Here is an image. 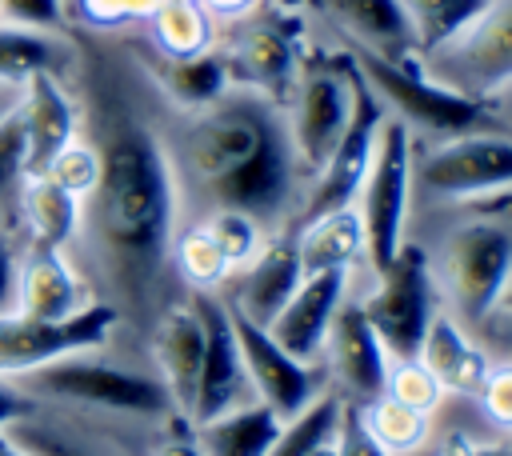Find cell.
Listing matches in <instances>:
<instances>
[{
    "label": "cell",
    "instance_id": "cell-1",
    "mask_svg": "<svg viewBox=\"0 0 512 456\" xmlns=\"http://www.w3.org/2000/svg\"><path fill=\"white\" fill-rule=\"evenodd\" d=\"M96 188L80 200V224L68 244L92 296L120 316L112 344L144 352V336L164 304L184 296L172 276V236L180 196L164 132L132 112H112L96 136Z\"/></svg>",
    "mask_w": 512,
    "mask_h": 456
},
{
    "label": "cell",
    "instance_id": "cell-2",
    "mask_svg": "<svg viewBox=\"0 0 512 456\" xmlns=\"http://www.w3.org/2000/svg\"><path fill=\"white\" fill-rule=\"evenodd\" d=\"M164 144L176 176L180 224L232 208L252 216L268 236L296 228L308 176L292 156L276 100L228 88L212 104L184 112Z\"/></svg>",
    "mask_w": 512,
    "mask_h": 456
},
{
    "label": "cell",
    "instance_id": "cell-3",
    "mask_svg": "<svg viewBox=\"0 0 512 456\" xmlns=\"http://www.w3.org/2000/svg\"><path fill=\"white\" fill-rule=\"evenodd\" d=\"M12 384L32 404L72 408V412H92V416H116V420H136V424L180 420L164 384L156 380L148 356L120 348V344L68 352L52 364H40L32 372L12 376Z\"/></svg>",
    "mask_w": 512,
    "mask_h": 456
},
{
    "label": "cell",
    "instance_id": "cell-4",
    "mask_svg": "<svg viewBox=\"0 0 512 456\" xmlns=\"http://www.w3.org/2000/svg\"><path fill=\"white\" fill-rule=\"evenodd\" d=\"M420 248L440 308H448L468 332H480L512 280V228L492 216H468L444 224L440 236Z\"/></svg>",
    "mask_w": 512,
    "mask_h": 456
},
{
    "label": "cell",
    "instance_id": "cell-5",
    "mask_svg": "<svg viewBox=\"0 0 512 456\" xmlns=\"http://www.w3.org/2000/svg\"><path fill=\"white\" fill-rule=\"evenodd\" d=\"M512 192V136L476 128L412 148V208H468Z\"/></svg>",
    "mask_w": 512,
    "mask_h": 456
},
{
    "label": "cell",
    "instance_id": "cell-6",
    "mask_svg": "<svg viewBox=\"0 0 512 456\" xmlns=\"http://www.w3.org/2000/svg\"><path fill=\"white\" fill-rule=\"evenodd\" d=\"M412 148H416V136L408 132V124L384 112L368 172L352 200L364 228V280L380 276L408 240L404 232L412 216Z\"/></svg>",
    "mask_w": 512,
    "mask_h": 456
},
{
    "label": "cell",
    "instance_id": "cell-7",
    "mask_svg": "<svg viewBox=\"0 0 512 456\" xmlns=\"http://www.w3.org/2000/svg\"><path fill=\"white\" fill-rule=\"evenodd\" d=\"M348 60L356 64V72L364 76V84L376 92L380 108L388 116H396L400 124H408L412 136L424 132V136L444 140V136L492 128L480 100L436 84L432 76L420 72L416 60H384V56L364 52V48H352Z\"/></svg>",
    "mask_w": 512,
    "mask_h": 456
},
{
    "label": "cell",
    "instance_id": "cell-8",
    "mask_svg": "<svg viewBox=\"0 0 512 456\" xmlns=\"http://www.w3.org/2000/svg\"><path fill=\"white\" fill-rule=\"evenodd\" d=\"M364 320L372 324L380 348L388 360H408L420 352V340L428 332L432 312L440 308L432 272H428V256L420 248V240H404V248L392 256V264L364 280L360 288H352Z\"/></svg>",
    "mask_w": 512,
    "mask_h": 456
},
{
    "label": "cell",
    "instance_id": "cell-9",
    "mask_svg": "<svg viewBox=\"0 0 512 456\" xmlns=\"http://www.w3.org/2000/svg\"><path fill=\"white\" fill-rule=\"evenodd\" d=\"M416 64L436 84L472 100L512 80V0H488L448 44L424 52Z\"/></svg>",
    "mask_w": 512,
    "mask_h": 456
},
{
    "label": "cell",
    "instance_id": "cell-10",
    "mask_svg": "<svg viewBox=\"0 0 512 456\" xmlns=\"http://www.w3.org/2000/svg\"><path fill=\"white\" fill-rule=\"evenodd\" d=\"M284 128L292 156L300 172L312 180V172L324 164L332 144L340 140L348 116H352V60H320L304 72H296L284 104Z\"/></svg>",
    "mask_w": 512,
    "mask_h": 456
},
{
    "label": "cell",
    "instance_id": "cell-11",
    "mask_svg": "<svg viewBox=\"0 0 512 456\" xmlns=\"http://www.w3.org/2000/svg\"><path fill=\"white\" fill-rule=\"evenodd\" d=\"M116 332H120V316L100 300L68 320H36V316H20L4 308L0 312V376L12 380L68 352L104 348L116 340Z\"/></svg>",
    "mask_w": 512,
    "mask_h": 456
},
{
    "label": "cell",
    "instance_id": "cell-12",
    "mask_svg": "<svg viewBox=\"0 0 512 456\" xmlns=\"http://www.w3.org/2000/svg\"><path fill=\"white\" fill-rule=\"evenodd\" d=\"M380 120H384V108H380L376 92L364 84V76L352 64V116H348L340 140L332 144V152L324 156V164L312 172V180L304 188V200H300L296 228L304 220L324 216V212L352 208V200L360 192V180L368 172V160H372V144H376Z\"/></svg>",
    "mask_w": 512,
    "mask_h": 456
},
{
    "label": "cell",
    "instance_id": "cell-13",
    "mask_svg": "<svg viewBox=\"0 0 512 456\" xmlns=\"http://www.w3.org/2000/svg\"><path fill=\"white\" fill-rule=\"evenodd\" d=\"M228 308V304H224ZM228 320H232V336H236V348H240V360H244V372H248V384L256 392V400L264 408H272L280 420H292L300 416L328 384H324V372L320 364H304L296 356H288L272 336L268 328L244 320L240 312L228 308Z\"/></svg>",
    "mask_w": 512,
    "mask_h": 456
},
{
    "label": "cell",
    "instance_id": "cell-14",
    "mask_svg": "<svg viewBox=\"0 0 512 456\" xmlns=\"http://www.w3.org/2000/svg\"><path fill=\"white\" fill-rule=\"evenodd\" d=\"M232 36L224 40L220 60L232 88H248L264 100L284 104L300 64H296V32L280 16H244L232 20Z\"/></svg>",
    "mask_w": 512,
    "mask_h": 456
},
{
    "label": "cell",
    "instance_id": "cell-15",
    "mask_svg": "<svg viewBox=\"0 0 512 456\" xmlns=\"http://www.w3.org/2000/svg\"><path fill=\"white\" fill-rule=\"evenodd\" d=\"M144 356L164 384L172 408L180 420L192 416L196 384H200V360H204V316L192 300V292L176 296L172 304L160 308L144 336Z\"/></svg>",
    "mask_w": 512,
    "mask_h": 456
},
{
    "label": "cell",
    "instance_id": "cell-16",
    "mask_svg": "<svg viewBox=\"0 0 512 456\" xmlns=\"http://www.w3.org/2000/svg\"><path fill=\"white\" fill-rule=\"evenodd\" d=\"M320 372H324V384L332 392H340V400H352V404H368L372 396L384 392V372H388V356L372 332V324L364 320L356 296H348L332 324H328V336L320 344V356H316Z\"/></svg>",
    "mask_w": 512,
    "mask_h": 456
},
{
    "label": "cell",
    "instance_id": "cell-17",
    "mask_svg": "<svg viewBox=\"0 0 512 456\" xmlns=\"http://www.w3.org/2000/svg\"><path fill=\"white\" fill-rule=\"evenodd\" d=\"M192 300L204 316V360H200V384H196L188 424H200V420H212V416H224L232 408L252 404L256 392L248 384L224 300L216 292H192Z\"/></svg>",
    "mask_w": 512,
    "mask_h": 456
},
{
    "label": "cell",
    "instance_id": "cell-18",
    "mask_svg": "<svg viewBox=\"0 0 512 456\" xmlns=\"http://www.w3.org/2000/svg\"><path fill=\"white\" fill-rule=\"evenodd\" d=\"M88 304H96V296L64 248L20 240L12 312L36 316V320H68Z\"/></svg>",
    "mask_w": 512,
    "mask_h": 456
},
{
    "label": "cell",
    "instance_id": "cell-19",
    "mask_svg": "<svg viewBox=\"0 0 512 456\" xmlns=\"http://www.w3.org/2000/svg\"><path fill=\"white\" fill-rule=\"evenodd\" d=\"M300 280H304V268H300V252H296V232L288 228V232L268 236L264 248L244 268H236L216 296L244 320L268 328L280 316V308L292 300Z\"/></svg>",
    "mask_w": 512,
    "mask_h": 456
},
{
    "label": "cell",
    "instance_id": "cell-20",
    "mask_svg": "<svg viewBox=\"0 0 512 456\" xmlns=\"http://www.w3.org/2000/svg\"><path fill=\"white\" fill-rule=\"evenodd\" d=\"M360 284L356 272H308L292 300L280 308V316L268 324V336L296 360L316 364L320 344L328 336V324L336 308L348 300V292Z\"/></svg>",
    "mask_w": 512,
    "mask_h": 456
},
{
    "label": "cell",
    "instance_id": "cell-21",
    "mask_svg": "<svg viewBox=\"0 0 512 456\" xmlns=\"http://www.w3.org/2000/svg\"><path fill=\"white\" fill-rule=\"evenodd\" d=\"M20 124L28 140V172L40 176L52 156L80 136V108L68 80L56 72H32L20 84Z\"/></svg>",
    "mask_w": 512,
    "mask_h": 456
},
{
    "label": "cell",
    "instance_id": "cell-22",
    "mask_svg": "<svg viewBox=\"0 0 512 456\" xmlns=\"http://www.w3.org/2000/svg\"><path fill=\"white\" fill-rule=\"evenodd\" d=\"M28 456H120L112 436L100 428V416L36 404L28 416L4 428Z\"/></svg>",
    "mask_w": 512,
    "mask_h": 456
},
{
    "label": "cell",
    "instance_id": "cell-23",
    "mask_svg": "<svg viewBox=\"0 0 512 456\" xmlns=\"http://www.w3.org/2000/svg\"><path fill=\"white\" fill-rule=\"evenodd\" d=\"M420 364L440 380L448 396H472L492 364V352L480 344L476 332H468L448 308H436L428 320V332L420 340Z\"/></svg>",
    "mask_w": 512,
    "mask_h": 456
},
{
    "label": "cell",
    "instance_id": "cell-24",
    "mask_svg": "<svg viewBox=\"0 0 512 456\" xmlns=\"http://www.w3.org/2000/svg\"><path fill=\"white\" fill-rule=\"evenodd\" d=\"M296 232L300 268L308 272H356L364 284V228L356 208H336L316 220H304ZM356 284V288H360Z\"/></svg>",
    "mask_w": 512,
    "mask_h": 456
},
{
    "label": "cell",
    "instance_id": "cell-25",
    "mask_svg": "<svg viewBox=\"0 0 512 456\" xmlns=\"http://www.w3.org/2000/svg\"><path fill=\"white\" fill-rule=\"evenodd\" d=\"M324 8L352 36V48L384 60H416V40L400 0H324Z\"/></svg>",
    "mask_w": 512,
    "mask_h": 456
},
{
    "label": "cell",
    "instance_id": "cell-26",
    "mask_svg": "<svg viewBox=\"0 0 512 456\" xmlns=\"http://www.w3.org/2000/svg\"><path fill=\"white\" fill-rule=\"evenodd\" d=\"M140 64H144L148 80L156 84V92H160L172 108H180V112L204 108V104H212L220 92L232 88V84H228V72H224V60H220L216 48H208V52H200V56H180V60L148 52V56H140Z\"/></svg>",
    "mask_w": 512,
    "mask_h": 456
},
{
    "label": "cell",
    "instance_id": "cell-27",
    "mask_svg": "<svg viewBox=\"0 0 512 456\" xmlns=\"http://www.w3.org/2000/svg\"><path fill=\"white\" fill-rule=\"evenodd\" d=\"M188 428L204 456H264L272 448V440L280 436L284 420L272 408H264L260 400H252L244 408H232L224 416H212V420H200Z\"/></svg>",
    "mask_w": 512,
    "mask_h": 456
},
{
    "label": "cell",
    "instance_id": "cell-28",
    "mask_svg": "<svg viewBox=\"0 0 512 456\" xmlns=\"http://www.w3.org/2000/svg\"><path fill=\"white\" fill-rule=\"evenodd\" d=\"M76 224H80V200L60 184H52L48 176H28L20 192V240H36L68 252Z\"/></svg>",
    "mask_w": 512,
    "mask_h": 456
},
{
    "label": "cell",
    "instance_id": "cell-29",
    "mask_svg": "<svg viewBox=\"0 0 512 456\" xmlns=\"http://www.w3.org/2000/svg\"><path fill=\"white\" fill-rule=\"evenodd\" d=\"M72 68H76V52L68 36L0 24V84H24L32 72H56L68 80Z\"/></svg>",
    "mask_w": 512,
    "mask_h": 456
},
{
    "label": "cell",
    "instance_id": "cell-30",
    "mask_svg": "<svg viewBox=\"0 0 512 456\" xmlns=\"http://www.w3.org/2000/svg\"><path fill=\"white\" fill-rule=\"evenodd\" d=\"M148 40L156 56H200L216 48V20L200 8V0H160L148 16Z\"/></svg>",
    "mask_w": 512,
    "mask_h": 456
},
{
    "label": "cell",
    "instance_id": "cell-31",
    "mask_svg": "<svg viewBox=\"0 0 512 456\" xmlns=\"http://www.w3.org/2000/svg\"><path fill=\"white\" fill-rule=\"evenodd\" d=\"M172 276L184 292H220L224 280L232 276L224 252L216 248V240L208 236V228L200 220L176 228V236H172Z\"/></svg>",
    "mask_w": 512,
    "mask_h": 456
},
{
    "label": "cell",
    "instance_id": "cell-32",
    "mask_svg": "<svg viewBox=\"0 0 512 456\" xmlns=\"http://www.w3.org/2000/svg\"><path fill=\"white\" fill-rule=\"evenodd\" d=\"M360 412H364L368 432L380 440V448L388 456H412L432 440V416H424V412H416V408H408L384 392L372 396L368 404H360Z\"/></svg>",
    "mask_w": 512,
    "mask_h": 456
},
{
    "label": "cell",
    "instance_id": "cell-33",
    "mask_svg": "<svg viewBox=\"0 0 512 456\" xmlns=\"http://www.w3.org/2000/svg\"><path fill=\"white\" fill-rule=\"evenodd\" d=\"M28 140L20 124V104L0 120V228L20 236V192L28 184Z\"/></svg>",
    "mask_w": 512,
    "mask_h": 456
},
{
    "label": "cell",
    "instance_id": "cell-34",
    "mask_svg": "<svg viewBox=\"0 0 512 456\" xmlns=\"http://www.w3.org/2000/svg\"><path fill=\"white\" fill-rule=\"evenodd\" d=\"M488 0H400L412 40H416V60L440 44H448Z\"/></svg>",
    "mask_w": 512,
    "mask_h": 456
},
{
    "label": "cell",
    "instance_id": "cell-35",
    "mask_svg": "<svg viewBox=\"0 0 512 456\" xmlns=\"http://www.w3.org/2000/svg\"><path fill=\"white\" fill-rule=\"evenodd\" d=\"M336 412H340V392L324 388L300 416L284 420L280 436L272 440V448H268L264 456H308L320 440L332 436V428H336Z\"/></svg>",
    "mask_w": 512,
    "mask_h": 456
},
{
    "label": "cell",
    "instance_id": "cell-36",
    "mask_svg": "<svg viewBox=\"0 0 512 456\" xmlns=\"http://www.w3.org/2000/svg\"><path fill=\"white\" fill-rule=\"evenodd\" d=\"M188 224H192V220H188ZM200 224L208 228V236L216 240V248L224 252V260H228L232 272L244 268V264L264 248V240H268V232H264L252 216L232 212V208H216V212L200 216Z\"/></svg>",
    "mask_w": 512,
    "mask_h": 456
},
{
    "label": "cell",
    "instance_id": "cell-37",
    "mask_svg": "<svg viewBox=\"0 0 512 456\" xmlns=\"http://www.w3.org/2000/svg\"><path fill=\"white\" fill-rule=\"evenodd\" d=\"M384 396H392V400H400V404H408V408H416V412H424V416H432V412L448 400V392H444L440 380L420 364V356L388 360Z\"/></svg>",
    "mask_w": 512,
    "mask_h": 456
},
{
    "label": "cell",
    "instance_id": "cell-38",
    "mask_svg": "<svg viewBox=\"0 0 512 456\" xmlns=\"http://www.w3.org/2000/svg\"><path fill=\"white\" fill-rule=\"evenodd\" d=\"M40 176H48L52 184H60V188L72 192L76 200H84V196L96 188V176H100V152H96V144L80 132L76 140H68V144L52 156V164H48Z\"/></svg>",
    "mask_w": 512,
    "mask_h": 456
},
{
    "label": "cell",
    "instance_id": "cell-39",
    "mask_svg": "<svg viewBox=\"0 0 512 456\" xmlns=\"http://www.w3.org/2000/svg\"><path fill=\"white\" fill-rule=\"evenodd\" d=\"M160 8V0H72V16L84 20L88 28L112 32L128 24H148V16Z\"/></svg>",
    "mask_w": 512,
    "mask_h": 456
},
{
    "label": "cell",
    "instance_id": "cell-40",
    "mask_svg": "<svg viewBox=\"0 0 512 456\" xmlns=\"http://www.w3.org/2000/svg\"><path fill=\"white\" fill-rule=\"evenodd\" d=\"M68 20H72V12L64 0H0V24L24 28V32L64 36Z\"/></svg>",
    "mask_w": 512,
    "mask_h": 456
},
{
    "label": "cell",
    "instance_id": "cell-41",
    "mask_svg": "<svg viewBox=\"0 0 512 456\" xmlns=\"http://www.w3.org/2000/svg\"><path fill=\"white\" fill-rule=\"evenodd\" d=\"M472 400L480 404V412H484L500 432L512 436V356H504V360L492 356V364H488L480 388L472 392Z\"/></svg>",
    "mask_w": 512,
    "mask_h": 456
},
{
    "label": "cell",
    "instance_id": "cell-42",
    "mask_svg": "<svg viewBox=\"0 0 512 456\" xmlns=\"http://www.w3.org/2000/svg\"><path fill=\"white\" fill-rule=\"evenodd\" d=\"M332 448H336V456H388L380 448V440L368 432L360 404H352V400H340L336 428H332Z\"/></svg>",
    "mask_w": 512,
    "mask_h": 456
},
{
    "label": "cell",
    "instance_id": "cell-43",
    "mask_svg": "<svg viewBox=\"0 0 512 456\" xmlns=\"http://www.w3.org/2000/svg\"><path fill=\"white\" fill-rule=\"evenodd\" d=\"M148 456H204V452H200L188 420H168V424H156L152 428Z\"/></svg>",
    "mask_w": 512,
    "mask_h": 456
},
{
    "label": "cell",
    "instance_id": "cell-44",
    "mask_svg": "<svg viewBox=\"0 0 512 456\" xmlns=\"http://www.w3.org/2000/svg\"><path fill=\"white\" fill-rule=\"evenodd\" d=\"M480 104H484L488 124H492L496 132L512 136V80H504V84H496L492 92H484V96H480Z\"/></svg>",
    "mask_w": 512,
    "mask_h": 456
},
{
    "label": "cell",
    "instance_id": "cell-45",
    "mask_svg": "<svg viewBox=\"0 0 512 456\" xmlns=\"http://www.w3.org/2000/svg\"><path fill=\"white\" fill-rule=\"evenodd\" d=\"M16 256H20V236L0 228V312L12 308V284H16Z\"/></svg>",
    "mask_w": 512,
    "mask_h": 456
},
{
    "label": "cell",
    "instance_id": "cell-46",
    "mask_svg": "<svg viewBox=\"0 0 512 456\" xmlns=\"http://www.w3.org/2000/svg\"><path fill=\"white\" fill-rule=\"evenodd\" d=\"M36 404L8 380V376H0V428H8L12 420H20V416H28Z\"/></svg>",
    "mask_w": 512,
    "mask_h": 456
},
{
    "label": "cell",
    "instance_id": "cell-47",
    "mask_svg": "<svg viewBox=\"0 0 512 456\" xmlns=\"http://www.w3.org/2000/svg\"><path fill=\"white\" fill-rule=\"evenodd\" d=\"M200 8L212 16V20H244L260 8V0H200Z\"/></svg>",
    "mask_w": 512,
    "mask_h": 456
},
{
    "label": "cell",
    "instance_id": "cell-48",
    "mask_svg": "<svg viewBox=\"0 0 512 456\" xmlns=\"http://www.w3.org/2000/svg\"><path fill=\"white\" fill-rule=\"evenodd\" d=\"M464 456H512V444H504V440H496V444H472V448H464Z\"/></svg>",
    "mask_w": 512,
    "mask_h": 456
},
{
    "label": "cell",
    "instance_id": "cell-49",
    "mask_svg": "<svg viewBox=\"0 0 512 456\" xmlns=\"http://www.w3.org/2000/svg\"><path fill=\"white\" fill-rule=\"evenodd\" d=\"M20 104V84H0V120Z\"/></svg>",
    "mask_w": 512,
    "mask_h": 456
},
{
    "label": "cell",
    "instance_id": "cell-50",
    "mask_svg": "<svg viewBox=\"0 0 512 456\" xmlns=\"http://www.w3.org/2000/svg\"><path fill=\"white\" fill-rule=\"evenodd\" d=\"M0 456H28V452H24V448H20V444L0 428Z\"/></svg>",
    "mask_w": 512,
    "mask_h": 456
},
{
    "label": "cell",
    "instance_id": "cell-51",
    "mask_svg": "<svg viewBox=\"0 0 512 456\" xmlns=\"http://www.w3.org/2000/svg\"><path fill=\"white\" fill-rule=\"evenodd\" d=\"M496 316H508V320H512V280H508V288H504V296H500V304H496Z\"/></svg>",
    "mask_w": 512,
    "mask_h": 456
},
{
    "label": "cell",
    "instance_id": "cell-52",
    "mask_svg": "<svg viewBox=\"0 0 512 456\" xmlns=\"http://www.w3.org/2000/svg\"><path fill=\"white\" fill-rule=\"evenodd\" d=\"M308 456H336V448H332V436H328V440H320V444H316Z\"/></svg>",
    "mask_w": 512,
    "mask_h": 456
},
{
    "label": "cell",
    "instance_id": "cell-53",
    "mask_svg": "<svg viewBox=\"0 0 512 456\" xmlns=\"http://www.w3.org/2000/svg\"><path fill=\"white\" fill-rule=\"evenodd\" d=\"M412 456H444V452H440V448H432V444H424V448H420V452H412Z\"/></svg>",
    "mask_w": 512,
    "mask_h": 456
},
{
    "label": "cell",
    "instance_id": "cell-54",
    "mask_svg": "<svg viewBox=\"0 0 512 456\" xmlns=\"http://www.w3.org/2000/svg\"><path fill=\"white\" fill-rule=\"evenodd\" d=\"M280 4H300V0H280Z\"/></svg>",
    "mask_w": 512,
    "mask_h": 456
},
{
    "label": "cell",
    "instance_id": "cell-55",
    "mask_svg": "<svg viewBox=\"0 0 512 456\" xmlns=\"http://www.w3.org/2000/svg\"><path fill=\"white\" fill-rule=\"evenodd\" d=\"M64 4H68V8H72V0H64Z\"/></svg>",
    "mask_w": 512,
    "mask_h": 456
}]
</instances>
